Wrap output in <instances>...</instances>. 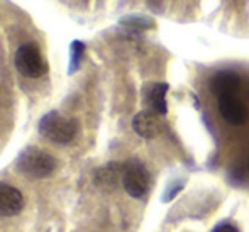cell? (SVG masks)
Here are the masks:
<instances>
[{"label": "cell", "instance_id": "obj_1", "mask_svg": "<svg viewBox=\"0 0 249 232\" xmlns=\"http://www.w3.org/2000/svg\"><path fill=\"white\" fill-rule=\"evenodd\" d=\"M56 163L54 156L50 153L39 149V147H26L17 158V168L22 175L33 178V180H41V178H48L54 173Z\"/></svg>", "mask_w": 249, "mask_h": 232}, {"label": "cell", "instance_id": "obj_2", "mask_svg": "<svg viewBox=\"0 0 249 232\" xmlns=\"http://www.w3.org/2000/svg\"><path fill=\"white\" fill-rule=\"evenodd\" d=\"M76 122L61 115L59 112H50L39 122V132L43 138L54 144H68L76 136Z\"/></svg>", "mask_w": 249, "mask_h": 232}, {"label": "cell", "instance_id": "obj_3", "mask_svg": "<svg viewBox=\"0 0 249 232\" xmlns=\"http://www.w3.org/2000/svg\"><path fill=\"white\" fill-rule=\"evenodd\" d=\"M16 68L20 75L27 78H41L48 73L46 59L41 54V49L36 43L22 44L16 53Z\"/></svg>", "mask_w": 249, "mask_h": 232}, {"label": "cell", "instance_id": "obj_4", "mask_svg": "<svg viewBox=\"0 0 249 232\" xmlns=\"http://www.w3.org/2000/svg\"><path fill=\"white\" fill-rule=\"evenodd\" d=\"M122 185L125 192L132 198H142L149 190V173L146 166L138 160L129 161L124 164V175H122Z\"/></svg>", "mask_w": 249, "mask_h": 232}, {"label": "cell", "instance_id": "obj_5", "mask_svg": "<svg viewBox=\"0 0 249 232\" xmlns=\"http://www.w3.org/2000/svg\"><path fill=\"white\" fill-rule=\"evenodd\" d=\"M219 112L224 117V121L232 125H243L249 117L246 105L236 95H222V97H219Z\"/></svg>", "mask_w": 249, "mask_h": 232}, {"label": "cell", "instance_id": "obj_6", "mask_svg": "<svg viewBox=\"0 0 249 232\" xmlns=\"http://www.w3.org/2000/svg\"><path fill=\"white\" fill-rule=\"evenodd\" d=\"M132 129L138 136L144 139H153L160 136L163 124H161L160 114L154 110H142L132 119Z\"/></svg>", "mask_w": 249, "mask_h": 232}, {"label": "cell", "instance_id": "obj_7", "mask_svg": "<svg viewBox=\"0 0 249 232\" xmlns=\"http://www.w3.org/2000/svg\"><path fill=\"white\" fill-rule=\"evenodd\" d=\"M24 196L16 186L0 183V215L12 217L22 210Z\"/></svg>", "mask_w": 249, "mask_h": 232}, {"label": "cell", "instance_id": "obj_8", "mask_svg": "<svg viewBox=\"0 0 249 232\" xmlns=\"http://www.w3.org/2000/svg\"><path fill=\"white\" fill-rule=\"evenodd\" d=\"M241 87V78L237 73L232 71H220L217 75L212 76V82H210V90L217 95V97H222V95H234L239 90Z\"/></svg>", "mask_w": 249, "mask_h": 232}, {"label": "cell", "instance_id": "obj_9", "mask_svg": "<svg viewBox=\"0 0 249 232\" xmlns=\"http://www.w3.org/2000/svg\"><path fill=\"white\" fill-rule=\"evenodd\" d=\"M166 92H168V83H153L144 92V98L151 107V110L158 112L160 115H164L168 112Z\"/></svg>", "mask_w": 249, "mask_h": 232}, {"label": "cell", "instance_id": "obj_10", "mask_svg": "<svg viewBox=\"0 0 249 232\" xmlns=\"http://www.w3.org/2000/svg\"><path fill=\"white\" fill-rule=\"evenodd\" d=\"M122 175H124V166L110 163L95 173V183L102 188H114L119 183V180H122Z\"/></svg>", "mask_w": 249, "mask_h": 232}, {"label": "cell", "instance_id": "obj_11", "mask_svg": "<svg viewBox=\"0 0 249 232\" xmlns=\"http://www.w3.org/2000/svg\"><path fill=\"white\" fill-rule=\"evenodd\" d=\"M83 54H85V44H83L82 41H73L71 43V68H70V73H73L80 66V61H82Z\"/></svg>", "mask_w": 249, "mask_h": 232}, {"label": "cell", "instance_id": "obj_12", "mask_svg": "<svg viewBox=\"0 0 249 232\" xmlns=\"http://www.w3.org/2000/svg\"><path fill=\"white\" fill-rule=\"evenodd\" d=\"M212 232H237V229L234 226H231V224H220Z\"/></svg>", "mask_w": 249, "mask_h": 232}]
</instances>
